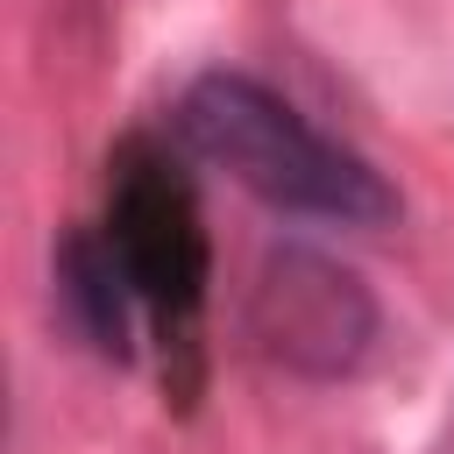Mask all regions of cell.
<instances>
[{
	"label": "cell",
	"instance_id": "cell-1",
	"mask_svg": "<svg viewBox=\"0 0 454 454\" xmlns=\"http://www.w3.org/2000/svg\"><path fill=\"white\" fill-rule=\"evenodd\" d=\"M170 128L199 163L227 170L241 192H255L277 213L333 220V227H383L397 213V192L383 184V170L369 156L319 135L284 92H270L248 71L192 78Z\"/></svg>",
	"mask_w": 454,
	"mask_h": 454
},
{
	"label": "cell",
	"instance_id": "cell-2",
	"mask_svg": "<svg viewBox=\"0 0 454 454\" xmlns=\"http://www.w3.org/2000/svg\"><path fill=\"white\" fill-rule=\"evenodd\" d=\"M106 248L156 333L163 355V383L177 397L199 390V333H206V284H213V255H206V220L199 199L184 184V170L149 142L128 135L106 163Z\"/></svg>",
	"mask_w": 454,
	"mask_h": 454
},
{
	"label": "cell",
	"instance_id": "cell-3",
	"mask_svg": "<svg viewBox=\"0 0 454 454\" xmlns=\"http://www.w3.org/2000/svg\"><path fill=\"white\" fill-rule=\"evenodd\" d=\"M248 340L277 369L333 383V376L362 369V355L376 340V298L348 262L284 241L262 255V270L248 284Z\"/></svg>",
	"mask_w": 454,
	"mask_h": 454
},
{
	"label": "cell",
	"instance_id": "cell-4",
	"mask_svg": "<svg viewBox=\"0 0 454 454\" xmlns=\"http://www.w3.org/2000/svg\"><path fill=\"white\" fill-rule=\"evenodd\" d=\"M57 305H64V319L78 326V340L99 362H128L135 355V312L142 305H135V291H128V277H121V262H114L99 227L64 234V248H57Z\"/></svg>",
	"mask_w": 454,
	"mask_h": 454
}]
</instances>
